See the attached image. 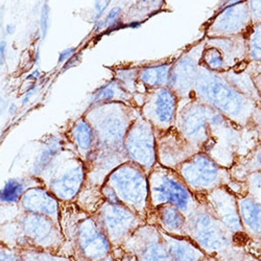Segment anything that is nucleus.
Segmentation results:
<instances>
[{
    "mask_svg": "<svg viewBox=\"0 0 261 261\" xmlns=\"http://www.w3.org/2000/svg\"><path fill=\"white\" fill-rule=\"evenodd\" d=\"M247 35L233 38L205 37L206 44L201 61L202 66L216 73L247 68L250 65Z\"/></svg>",
    "mask_w": 261,
    "mask_h": 261,
    "instance_id": "9d476101",
    "label": "nucleus"
},
{
    "mask_svg": "<svg viewBox=\"0 0 261 261\" xmlns=\"http://www.w3.org/2000/svg\"><path fill=\"white\" fill-rule=\"evenodd\" d=\"M247 4L251 16L252 27L261 24V0H249Z\"/></svg>",
    "mask_w": 261,
    "mask_h": 261,
    "instance_id": "72a5a7b5",
    "label": "nucleus"
},
{
    "mask_svg": "<svg viewBox=\"0 0 261 261\" xmlns=\"http://www.w3.org/2000/svg\"><path fill=\"white\" fill-rule=\"evenodd\" d=\"M74 49L73 48H68V49H65L64 51H62L60 54V58H59V63H62L64 61H66L68 59H70L73 56Z\"/></svg>",
    "mask_w": 261,
    "mask_h": 261,
    "instance_id": "ea45409f",
    "label": "nucleus"
},
{
    "mask_svg": "<svg viewBox=\"0 0 261 261\" xmlns=\"http://www.w3.org/2000/svg\"><path fill=\"white\" fill-rule=\"evenodd\" d=\"M251 130L257 134L259 142H261V107L257 109V111L254 114Z\"/></svg>",
    "mask_w": 261,
    "mask_h": 261,
    "instance_id": "e433bc0d",
    "label": "nucleus"
},
{
    "mask_svg": "<svg viewBox=\"0 0 261 261\" xmlns=\"http://www.w3.org/2000/svg\"><path fill=\"white\" fill-rule=\"evenodd\" d=\"M205 44L206 39L204 38L198 43H195L172 64L168 88L176 94L179 100L192 97Z\"/></svg>",
    "mask_w": 261,
    "mask_h": 261,
    "instance_id": "2eb2a0df",
    "label": "nucleus"
},
{
    "mask_svg": "<svg viewBox=\"0 0 261 261\" xmlns=\"http://www.w3.org/2000/svg\"><path fill=\"white\" fill-rule=\"evenodd\" d=\"M138 68H121L115 71V81L134 97L135 103L139 94ZM137 107V106H136Z\"/></svg>",
    "mask_w": 261,
    "mask_h": 261,
    "instance_id": "c85d7f7f",
    "label": "nucleus"
},
{
    "mask_svg": "<svg viewBox=\"0 0 261 261\" xmlns=\"http://www.w3.org/2000/svg\"><path fill=\"white\" fill-rule=\"evenodd\" d=\"M252 28L247 2L234 3L213 17L205 33L206 38H233L247 35Z\"/></svg>",
    "mask_w": 261,
    "mask_h": 261,
    "instance_id": "a211bd4d",
    "label": "nucleus"
},
{
    "mask_svg": "<svg viewBox=\"0 0 261 261\" xmlns=\"http://www.w3.org/2000/svg\"><path fill=\"white\" fill-rule=\"evenodd\" d=\"M33 93H34V89H31L30 91H28V93L25 94V96L23 97V100H22V103L24 105L27 101H29V99H30V97L33 95Z\"/></svg>",
    "mask_w": 261,
    "mask_h": 261,
    "instance_id": "37998d69",
    "label": "nucleus"
},
{
    "mask_svg": "<svg viewBox=\"0 0 261 261\" xmlns=\"http://www.w3.org/2000/svg\"><path fill=\"white\" fill-rule=\"evenodd\" d=\"M159 231L171 261H200L203 258V250L192 239L171 236Z\"/></svg>",
    "mask_w": 261,
    "mask_h": 261,
    "instance_id": "b1692460",
    "label": "nucleus"
},
{
    "mask_svg": "<svg viewBox=\"0 0 261 261\" xmlns=\"http://www.w3.org/2000/svg\"><path fill=\"white\" fill-rule=\"evenodd\" d=\"M175 126L200 153L215 145V133L237 127L215 109L193 97L179 100Z\"/></svg>",
    "mask_w": 261,
    "mask_h": 261,
    "instance_id": "20e7f679",
    "label": "nucleus"
},
{
    "mask_svg": "<svg viewBox=\"0 0 261 261\" xmlns=\"http://www.w3.org/2000/svg\"><path fill=\"white\" fill-rule=\"evenodd\" d=\"M195 197L234 236L245 233L238 211L237 197L228 187L216 188Z\"/></svg>",
    "mask_w": 261,
    "mask_h": 261,
    "instance_id": "dca6fc26",
    "label": "nucleus"
},
{
    "mask_svg": "<svg viewBox=\"0 0 261 261\" xmlns=\"http://www.w3.org/2000/svg\"><path fill=\"white\" fill-rule=\"evenodd\" d=\"M60 225L46 216L20 211L0 226V244L16 251H44L61 255L66 244Z\"/></svg>",
    "mask_w": 261,
    "mask_h": 261,
    "instance_id": "f03ea898",
    "label": "nucleus"
},
{
    "mask_svg": "<svg viewBox=\"0 0 261 261\" xmlns=\"http://www.w3.org/2000/svg\"><path fill=\"white\" fill-rule=\"evenodd\" d=\"M147 178L150 209L169 204L178 208L188 219L201 206L195 194L190 191L176 170L157 163Z\"/></svg>",
    "mask_w": 261,
    "mask_h": 261,
    "instance_id": "423d86ee",
    "label": "nucleus"
},
{
    "mask_svg": "<svg viewBox=\"0 0 261 261\" xmlns=\"http://www.w3.org/2000/svg\"><path fill=\"white\" fill-rule=\"evenodd\" d=\"M19 261H74L68 257L44 251H18Z\"/></svg>",
    "mask_w": 261,
    "mask_h": 261,
    "instance_id": "7c9ffc66",
    "label": "nucleus"
},
{
    "mask_svg": "<svg viewBox=\"0 0 261 261\" xmlns=\"http://www.w3.org/2000/svg\"><path fill=\"white\" fill-rule=\"evenodd\" d=\"M105 184L114 190L121 205L146 222L150 210L149 188L148 178L143 169L127 161L115 168L108 176Z\"/></svg>",
    "mask_w": 261,
    "mask_h": 261,
    "instance_id": "6e6552de",
    "label": "nucleus"
},
{
    "mask_svg": "<svg viewBox=\"0 0 261 261\" xmlns=\"http://www.w3.org/2000/svg\"><path fill=\"white\" fill-rule=\"evenodd\" d=\"M7 31H8V34H13L14 32H15V25L14 24H9L8 27H7Z\"/></svg>",
    "mask_w": 261,
    "mask_h": 261,
    "instance_id": "c03bdc74",
    "label": "nucleus"
},
{
    "mask_svg": "<svg viewBox=\"0 0 261 261\" xmlns=\"http://www.w3.org/2000/svg\"><path fill=\"white\" fill-rule=\"evenodd\" d=\"M91 100H92V105L122 102V103L137 108L134 97L129 93H127L115 80L102 85L100 88H98L93 93Z\"/></svg>",
    "mask_w": 261,
    "mask_h": 261,
    "instance_id": "a878e982",
    "label": "nucleus"
},
{
    "mask_svg": "<svg viewBox=\"0 0 261 261\" xmlns=\"http://www.w3.org/2000/svg\"><path fill=\"white\" fill-rule=\"evenodd\" d=\"M120 249L136 261H171L159 229L149 224L139 227Z\"/></svg>",
    "mask_w": 261,
    "mask_h": 261,
    "instance_id": "f3484780",
    "label": "nucleus"
},
{
    "mask_svg": "<svg viewBox=\"0 0 261 261\" xmlns=\"http://www.w3.org/2000/svg\"><path fill=\"white\" fill-rule=\"evenodd\" d=\"M139 114V109L122 102L92 105L84 116L95 135L96 145L91 158L101 155H125V136Z\"/></svg>",
    "mask_w": 261,
    "mask_h": 261,
    "instance_id": "7ed1b4c3",
    "label": "nucleus"
},
{
    "mask_svg": "<svg viewBox=\"0 0 261 261\" xmlns=\"http://www.w3.org/2000/svg\"><path fill=\"white\" fill-rule=\"evenodd\" d=\"M149 219H153V222L149 223V225L157 227L166 234L189 238L186 216L175 206L165 204L150 209L146 222Z\"/></svg>",
    "mask_w": 261,
    "mask_h": 261,
    "instance_id": "412c9836",
    "label": "nucleus"
},
{
    "mask_svg": "<svg viewBox=\"0 0 261 261\" xmlns=\"http://www.w3.org/2000/svg\"><path fill=\"white\" fill-rule=\"evenodd\" d=\"M36 179L60 202L72 203L86 182V165L65 141Z\"/></svg>",
    "mask_w": 261,
    "mask_h": 261,
    "instance_id": "39448f33",
    "label": "nucleus"
},
{
    "mask_svg": "<svg viewBox=\"0 0 261 261\" xmlns=\"http://www.w3.org/2000/svg\"><path fill=\"white\" fill-rule=\"evenodd\" d=\"M66 143L69 148L85 163L89 162L95 150V135L91 125L84 117L80 118L69 129Z\"/></svg>",
    "mask_w": 261,
    "mask_h": 261,
    "instance_id": "4be33fe9",
    "label": "nucleus"
},
{
    "mask_svg": "<svg viewBox=\"0 0 261 261\" xmlns=\"http://www.w3.org/2000/svg\"><path fill=\"white\" fill-rule=\"evenodd\" d=\"M172 64L173 62L138 67V98L141 97V101L144 95L150 90H155L159 88H168Z\"/></svg>",
    "mask_w": 261,
    "mask_h": 261,
    "instance_id": "5701e85b",
    "label": "nucleus"
},
{
    "mask_svg": "<svg viewBox=\"0 0 261 261\" xmlns=\"http://www.w3.org/2000/svg\"><path fill=\"white\" fill-rule=\"evenodd\" d=\"M74 261H81V260H79V259H74ZM102 261H115V259H114L113 255H111V256H109L108 258H106V259H105V260H102Z\"/></svg>",
    "mask_w": 261,
    "mask_h": 261,
    "instance_id": "a18cd8bd",
    "label": "nucleus"
},
{
    "mask_svg": "<svg viewBox=\"0 0 261 261\" xmlns=\"http://www.w3.org/2000/svg\"><path fill=\"white\" fill-rule=\"evenodd\" d=\"M120 8H114L110 13L108 14V16L106 17L105 20H99L98 21V24L96 25L97 30H101L102 28H108L110 30H113L117 24H118V18L120 15Z\"/></svg>",
    "mask_w": 261,
    "mask_h": 261,
    "instance_id": "473e14b6",
    "label": "nucleus"
},
{
    "mask_svg": "<svg viewBox=\"0 0 261 261\" xmlns=\"http://www.w3.org/2000/svg\"><path fill=\"white\" fill-rule=\"evenodd\" d=\"M155 136L157 163L163 167L176 170L182 163L200 153L176 126Z\"/></svg>",
    "mask_w": 261,
    "mask_h": 261,
    "instance_id": "6ab92c4d",
    "label": "nucleus"
},
{
    "mask_svg": "<svg viewBox=\"0 0 261 261\" xmlns=\"http://www.w3.org/2000/svg\"><path fill=\"white\" fill-rule=\"evenodd\" d=\"M109 5V2H103V3H96V6H95V12H96V18L99 19L100 16L103 14L105 10H106V7Z\"/></svg>",
    "mask_w": 261,
    "mask_h": 261,
    "instance_id": "a19ab883",
    "label": "nucleus"
},
{
    "mask_svg": "<svg viewBox=\"0 0 261 261\" xmlns=\"http://www.w3.org/2000/svg\"><path fill=\"white\" fill-rule=\"evenodd\" d=\"M178 103V97L169 88H159L144 95L139 112L153 126L155 134L163 133L175 126Z\"/></svg>",
    "mask_w": 261,
    "mask_h": 261,
    "instance_id": "4468645a",
    "label": "nucleus"
},
{
    "mask_svg": "<svg viewBox=\"0 0 261 261\" xmlns=\"http://www.w3.org/2000/svg\"><path fill=\"white\" fill-rule=\"evenodd\" d=\"M62 225H69L64 230L66 242H70L74 252V259L81 261H102L113 255V248L109 239L89 213L79 207V213L70 223L60 221Z\"/></svg>",
    "mask_w": 261,
    "mask_h": 261,
    "instance_id": "0eeeda50",
    "label": "nucleus"
},
{
    "mask_svg": "<svg viewBox=\"0 0 261 261\" xmlns=\"http://www.w3.org/2000/svg\"><path fill=\"white\" fill-rule=\"evenodd\" d=\"M248 69L253 77L261 80V64L250 63V65L248 66Z\"/></svg>",
    "mask_w": 261,
    "mask_h": 261,
    "instance_id": "58836bf2",
    "label": "nucleus"
},
{
    "mask_svg": "<svg viewBox=\"0 0 261 261\" xmlns=\"http://www.w3.org/2000/svg\"><path fill=\"white\" fill-rule=\"evenodd\" d=\"M247 39L250 63L261 64V24L252 27L247 35Z\"/></svg>",
    "mask_w": 261,
    "mask_h": 261,
    "instance_id": "c756f323",
    "label": "nucleus"
},
{
    "mask_svg": "<svg viewBox=\"0 0 261 261\" xmlns=\"http://www.w3.org/2000/svg\"><path fill=\"white\" fill-rule=\"evenodd\" d=\"M242 182L245 183L246 194L261 205V171L250 173Z\"/></svg>",
    "mask_w": 261,
    "mask_h": 261,
    "instance_id": "2f4dec72",
    "label": "nucleus"
},
{
    "mask_svg": "<svg viewBox=\"0 0 261 261\" xmlns=\"http://www.w3.org/2000/svg\"><path fill=\"white\" fill-rule=\"evenodd\" d=\"M176 171L195 195L206 194L220 187H228L231 190L236 183L228 167L217 163L204 151L182 163Z\"/></svg>",
    "mask_w": 261,
    "mask_h": 261,
    "instance_id": "1a4fd4ad",
    "label": "nucleus"
},
{
    "mask_svg": "<svg viewBox=\"0 0 261 261\" xmlns=\"http://www.w3.org/2000/svg\"><path fill=\"white\" fill-rule=\"evenodd\" d=\"M49 9L47 6L43 7L42 9V17H41V32H42V38H45L47 28H48V19H49Z\"/></svg>",
    "mask_w": 261,
    "mask_h": 261,
    "instance_id": "4c0bfd02",
    "label": "nucleus"
},
{
    "mask_svg": "<svg viewBox=\"0 0 261 261\" xmlns=\"http://www.w3.org/2000/svg\"><path fill=\"white\" fill-rule=\"evenodd\" d=\"M18 206L22 212L46 216L61 226V202L44 186L39 185L28 189Z\"/></svg>",
    "mask_w": 261,
    "mask_h": 261,
    "instance_id": "aec40b11",
    "label": "nucleus"
},
{
    "mask_svg": "<svg viewBox=\"0 0 261 261\" xmlns=\"http://www.w3.org/2000/svg\"><path fill=\"white\" fill-rule=\"evenodd\" d=\"M229 169L232 178L241 182L250 173L261 171V142L253 147L247 155L237 158Z\"/></svg>",
    "mask_w": 261,
    "mask_h": 261,
    "instance_id": "bb28decb",
    "label": "nucleus"
},
{
    "mask_svg": "<svg viewBox=\"0 0 261 261\" xmlns=\"http://www.w3.org/2000/svg\"><path fill=\"white\" fill-rule=\"evenodd\" d=\"M5 54H6V42H0V64L5 62Z\"/></svg>",
    "mask_w": 261,
    "mask_h": 261,
    "instance_id": "79ce46f5",
    "label": "nucleus"
},
{
    "mask_svg": "<svg viewBox=\"0 0 261 261\" xmlns=\"http://www.w3.org/2000/svg\"><path fill=\"white\" fill-rule=\"evenodd\" d=\"M0 261H19V252L0 244Z\"/></svg>",
    "mask_w": 261,
    "mask_h": 261,
    "instance_id": "f704fd0d",
    "label": "nucleus"
},
{
    "mask_svg": "<svg viewBox=\"0 0 261 261\" xmlns=\"http://www.w3.org/2000/svg\"><path fill=\"white\" fill-rule=\"evenodd\" d=\"M237 203L245 233L261 242V205L248 194L237 197Z\"/></svg>",
    "mask_w": 261,
    "mask_h": 261,
    "instance_id": "393cba45",
    "label": "nucleus"
},
{
    "mask_svg": "<svg viewBox=\"0 0 261 261\" xmlns=\"http://www.w3.org/2000/svg\"><path fill=\"white\" fill-rule=\"evenodd\" d=\"M192 97L247 129H252L254 114L261 107V94L248 67L216 73L201 65Z\"/></svg>",
    "mask_w": 261,
    "mask_h": 261,
    "instance_id": "f257e3e1",
    "label": "nucleus"
},
{
    "mask_svg": "<svg viewBox=\"0 0 261 261\" xmlns=\"http://www.w3.org/2000/svg\"><path fill=\"white\" fill-rule=\"evenodd\" d=\"M14 206L17 205H0V226L14 220L18 215H11V210H14Z\"/></svg>",
    "mask_w": 261,
    "mask_h": 261,
    "instance_id": "c9c22d12",
    "label": "nucleus"
},
{
    "mask_svg": "<svg viewBox=\"0 0 261 261\" xmlns=\"http://www.w3.org/2000/svg\"><path fill=\"white\" fill-rule=\"evenodd\" d=\"M188 236L206 252H223L233 244L234 235L201 204L187 219Z\"/></svg>",
    "mask_w": 261,
    "mask_h": 261,
    "instance_id": "9b49d317",
    "label": "nucleus"
},
{
    "mask_svg": "<svg viewBox=\"0 0 261 261\" xmlns=\"http://www.w3.org/2000/svg\"><path fill=\"white\" fill-rule=\"evenodd\" d=\"M39 185L42 184L34 177L9 180L0 190V205H18L28 189Z\"/></svg>",
    "mask_w": 261,
    "mask_h": 261,
    "instance_id": "cd10ccee",
    "label": "nucleus"
},
{
    "mask_svg": "<svg viewBox=\"0 0 261 261\" xmlns=\"http://www.w3.org/2000/svg\"><path fill=\"white\" fill-rule=\"evenodd\" d=\"M123 150L128 161L138 165L147 176L157 164L155 130L140 114L127 130Z\"/></svg>",
    "mask_w": 261,
    "mask_h": 261,
    "instance_id": "ddd939ff",
    "label": "nucleus"
},
{
    "mask_svg": "<svg viewBox=\"0 0 261 261\" xmlns=\"http://www.w3.org/2000/svg\"><path fill=\"white\" fill-rule=\"evenodd\" d=\"M92 216L109 239L113 250L120 249L130 235L146 224L140 216L121 204L103 202Z\"/></svg>",
    "mask_w": 261,
    "mask_h": 261,
    "instance_id": "f8f14e48",
    "label": "nucleus"
}]
</instances>
